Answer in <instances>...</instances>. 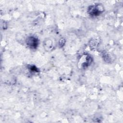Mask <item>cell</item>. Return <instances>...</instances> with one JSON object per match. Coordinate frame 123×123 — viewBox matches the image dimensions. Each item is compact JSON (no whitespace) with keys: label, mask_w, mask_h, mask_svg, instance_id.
Returning a JSON list of instances; mask_svg holds the SVG:
<instances>
[{"label":"cell","mask_w":123,"mask_h":123,"mask_svg":"<svg viewBox=\"0 0 123 123\" xmlns=\"http://www.w3.org/2000/svg\"><path fill=\"white\" fill-rule=\"evenodd\" d=\"M92 62V57L89 54H85L79 58L78 65L81 68L85 69L89 66L91 64Z\"/></svg>","instance_id":"obj_2"},{"label":"cell","mask_w":123,"mask_h":123,"mask_svg":"<svg viewBox=\"0 0 123 123\" xmlns=\"http://www.w3.org/2000/svg\"><path fill=\"white\" fill-rule=\"evenodd\" d=\"M26 43L30 48L35 49L37 47L39 44V40L37 38L34 36H30L26 38Z\"/></svg>","instance_id":"obj_3"},{"label":"cell","mask_w":123,"mask_h":123,"mask_svg":"<svg viewBox=\"0 0 123 123\" xmlns=\"http://www.w3.org/2000/svg\"><path fill=\"white\" fill-rule=\"evenodd\" d=\"M104 11V7L100 3H96L88 8L87 12L91 17H96L101 14Z\"/></svg>","instance_id":"obj_1"}]
</instances>
